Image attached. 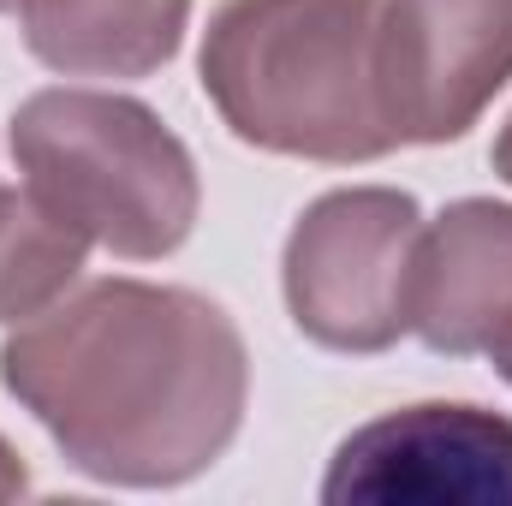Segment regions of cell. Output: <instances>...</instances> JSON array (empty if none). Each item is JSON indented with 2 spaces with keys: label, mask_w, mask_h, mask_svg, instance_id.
<instances>
[{
  "label": "cell",
  "mask_w": 512,
  "mask_h": 506,
  "mask_svg": "<svg viewBox=\"0 0 512 506\" xmlns=\"http://www.w3.org/2000/svg\"><path fill=\"white\" fill-rule=\"evenodd\" d=\"M0 387L78 477L179 489L239 441L251 352L215 298L114 274L18 322L0 346Z\"/></svg>",
  "instance_id": "1"
},
{
  "label": "cell",
  "mask_w": 512,
  "mask_h": 506,
  "mask_svg": "<svg viewBox=\"0 0 512 506\" xmlns=\"http://www.w3.org/2000/svg\"><path fill=\"white\" fill-rule=\"evenodd\" d=\"M382 0H221L197 78L209 108L262 155L358 167L399 149L376 84Z\"/></svg>",
  "instance_id": "2"
},
{
  "label": "cell",
  "mask_w": 512,
  "mask_h": 506,
  "mask_svg": "<svg viewBox=\"0 0 512 506\" xmlns=\"http://www.w3.org/2000/svg\"><path fill=\"white\" fill-rule=\"evenodd\" d=\"M12 161L24 185L90 245L161 262L203 209V179L179 131L149 102L114 90H36L12 114Z\"/></svg>",
  "instance_id": "3"
},
{
  "label": "cell",
  "mask_w": 512,
  "mask_h": 506,
  "mask_svg": "<svg viewBox=\"0 0 512 506\" xmlns=\"http://www.w3.org/2000/svg\"><path fill=\"white\" fill-rule=\"evenodd\" d=\"M423 209L393 185H346L316 197L280 251V292L304 340L370 358L411 334Z\"/></svg>",
  "instance_id": "4"
},
{
  "label": "cell",
  "mask_w": 512,
  "mask_h": 506,
  "mask_svg": "<svg viewBox=\"0 0 512 506\" xmlns=\"http://www.w3.org/2000/svg\"><path fill=\"white\" fill-rule=\"evenodd\" d=\"M328 506H512V417L423 399L352 429L322 477Z\"/></svg>",
  "instance_id": "5"
},
{
  "label": "cell",
  "mask_w": 512,
  "mask_h": 506,
  "mask_svg": "<svg viewBox=\"0 0 512 506\" xmlns=\"http://www.w3.org/2000/svg\"><path fill=\"white\" fill-rule=\"evenodd\" d=\"M376 84L399 143H459L512 84V0H382Z\"/></svg>",
  "instance_id": "6"
},
{
  "label": "cell",
  "mask_w": 512,
  "mask_h": 506,
  "mask_svg": "<svg viewBox=\"0 0 512 506\" xmlns=\"http://www.w3.org/2000/svg\"><path fill=\"white\" fill-rule=\"evenodd\" d=\"M411 334L441 358H495L512 346V203L459 197L423 221Z\"/></svg>",
  "instance_id": "7"
},
{
  "label": "cell",
  "mask_w": 512,
  "mask_h": 506,
  "mask_svg": "<svg viewBox=\"0 0 512 506\" xmlns=\"http://www.w3.org/2000/svg\"><path fill=\"white\" fill-rule=\"evenodd\" d=\"M24 48L60 78H149L191 24V0H18Z\"/></svg>",
  "instance_id": "8"
},
{
  "label": "cell",
  "mask_w": 512,
  "mask_h": 506,
  "mask_svg": "<svg viewBox=\"0 0 512 506\" xmlns=\"http://www.w3.org/2000/svg\"><path fill=\"white\" fill-rule=\"evenodd\" d=\"M90 239L60 221L30 185L0 191V322H30L60 304L84 274Z\"/></svg>",
  "instance_id": "9"
},
{
  "label": "cell",
  "mask_w": 512,
  "mask_h": 506,
  "mask_svg": "<svg viewBox=\"0 0 512 506\" xmlns=\"http://www.w3.org/2000/svg\"><path fill=\"white\" fill-rule=\"evenodd\" d=\"M30 489V471H24V459L12 453V441L0 435V501H18Z\"/></svg>",
  "instance_id": "10"
},
{
  "label": "cell",
  "mask_w": 512,
  "mask_h": 506,
  "mask_svg": "<svg viewBox=\"0 0 512 506\" xmlns=\"http://www.w3.org/2000/svg\"><path fill=\"white\" fill-rule=\"evenodd\" d=\"M489 161H495V173L512 185V114H507V126H501V137H495V149H489Z\"/></svg>",
  "instance_id": "11"
},
{
  "label": "cell",
  "mask_w": 512,
  "mask_h": 506,
  "mask_svg": "<svg viewBox=\"0 0 512 506\" xmlns=\"http://www.w3.org/2000/svg\"><path fill=\"white\" fill-rule=\"evenodd\" d=\"M495 370H501V381H512V346L507 352H495Z\"/></svg>",
  "instance_id": "12"
},
{
  "label": "cell",
  "mask_w": 512,
  "mask_h": 506,
  "mask_svg": "<svg viewBox=\"0 0 512 506\" xmlns=\"http://www.w3.org/2000/svg\"><path fill=\"white\" fill-rule=\"evenodd\" d=\"M12 6H18V0H0V12H12Z\"/></svg>",
  "instance_id": "13"
}]
</instances>
